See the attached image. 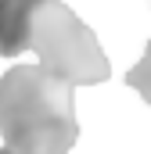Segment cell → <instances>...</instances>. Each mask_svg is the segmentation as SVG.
Masks as SVG:
<instances>
[{
    "instance_id": "6da1fadb",
    "label": "cell",
    "mask_w": 151,
    "mask_h": 154,
    "mask_svg": "<svg viewBox=\"0 0 151 154\" xmlns=\"http://www.w3.org/2000/svg\"><path fill=\"white\" fill-rule=\"evenodd\" d=\"M0 136L11 154H69L79 136L72 86L40 65L0 75Z\"/></svg>"
},
{
    "instance_id": "7a4b0ae2",
    "label": "cell",
    "mask_w": 151,
    "mask_h": 154,
    "mask_svg": "<svg viewBox=\"0 0 151 154\" xmlns=\"http://www.w3.org/2000/svg\"><path fill=\"white\" fill-rule=\"evenodd\" d=\"M29 50H36L43 72L69 86H97L112 75L94 29L61 0H43L33 11Z\"/></svg>"
},
{
    "instance_id": "3957f363",
    "label": "cell",
    "mask_w": 151,
    "mask_h": 154,
    "mask_svg": "<svg viewBox=\"0 0 151 154\" xmlns=\"http://www.w3.org/2000/svg\"><path fill=\"white\" fill-rule=\"evenodd\" d=\"M43 0H0V57H18L29 50L33 11Z\"/></svg>"
},
{
    "instance_id": "277c9868",
    "label": "cell",
    "mask_w": 151,
    "mask_h": 154,
    "mask_svg": "<svg viewBox=\"0 0 151 154\" xmlns=\"http://www.w3.org/2000/svg\"><path fill=\"white\" fill-rule=\"evenodd\" d=\"M126 86L137 90V93L151 104V39H148V47H144V57L126 72Z\"/></svg>"
},
{
    "instance_id": "5b68a950",
    "label": "cell",
    "mask_w": 151,
    "mask_h": 154,
    "mask_svg": "<svg viewBox=\"0 0 151 154\" xmlns=\"http://www.w3.org/2000/svg\"><path fill=\"white\" fill-rule=\"evenodd\" d=\"M0 154H11V151H7V147H4V151H0Z\"/></svg>"
}]
</instances>
